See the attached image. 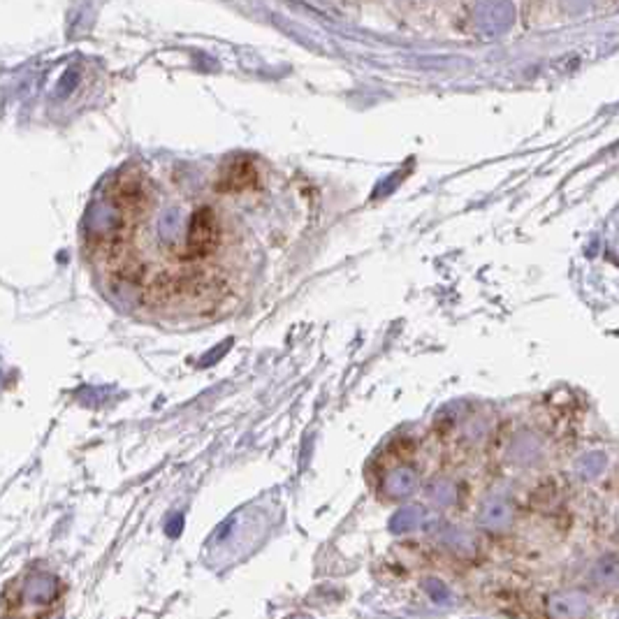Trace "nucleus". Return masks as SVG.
I'll return each mask as SVG.
<instances>
[{
	"instance_id": "f257e3e1",
	"label": "nucleus",
	"mask_w": 619,
	"mask_h": 619,
	"mask_svg": "<svg viewBox=\"0 0 619 619\" xmlns=\"http://www.w3.org/2000/svg\"><path fill=\"white\" fill-rule=\"evenodd\" d=\"M260 175L254 160L248 158H233L227 160L225 165L218 170L216 191L223 195H242V193L254 191L258 186Z\"/></svg>"
}]
</instances>
